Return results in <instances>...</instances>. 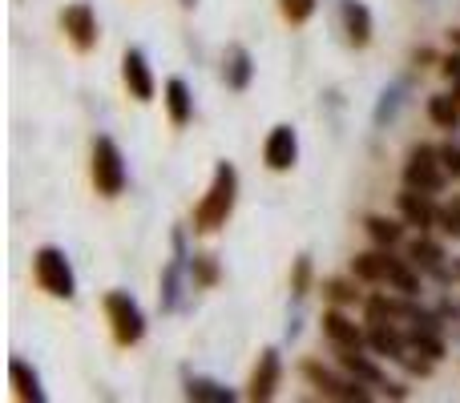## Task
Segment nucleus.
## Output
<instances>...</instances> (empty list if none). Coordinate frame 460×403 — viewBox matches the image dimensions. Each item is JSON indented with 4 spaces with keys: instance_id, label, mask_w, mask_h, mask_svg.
Returning <instances> with one entry per match:
<instances>
[{
    "instance_id": "1",
    "label": "nucleus",
    "mask_w": 460,
    "mask_h": 403,
    "mask_svg": "<svg viewBox=\"0 0 460 403\" xmlns=\"http://www.w3.org/2000/svg\"><path fill=\"white\" fill-rule=\"evenodd\" d=\"M238 202V170L230 162H218L215 178H210V190L202 194V202L194 206V230L199 234H215L230 222Z\"/></svg>"
},
{
    "instance_id": "2",
    "label": "nucleus",
    "mask_w": 460,
    "mask_h": 403,
    "mask_svg": "<svg viewBox=\"0 0 460 403\" xmlns=\"http://www.w3.org/2000/svg\"><path fill=\"white\" fill-rule=\"evenodd\" d=\"M170 242H174V258L166 262V270H162V283H158V307H162V315H178V311L186 307V291L194 286L190 254H186V234H182V230H174V234H170Z\"/></svg>"
},
{
    "instance_id": "3",
    "label": "nucleus",
    "mask_w": 460,
    "mask_h": 403,
    "mask_svg": "<svg viewBox=\"0 0 460 403\" xmlns=\"http://www.w3.org/2000/svg\"><path fill=\"white\" fill-rule=\"evenodd\" d=\"M32 278H37V286L45 294H53V299L69 302L73 294H77V275H73V262L61 246H40V250L32 254Z\"/></svg>"
},
{
    "instance_id": "4",
    "label": "nucleus",
    "mask_w": 460,
    "mask_h": 403,
    "mask_svg": "<svg viewBox=\"0 0 460 403\" xmlns=\"http://www.w3.org/2000/svg\"><path fill=\"white\" fill-rule=\"evenodd\" d=\"M89 178H93V190L102 198H118L126 190L129 174H126V158H121L118 142L113 137H93V153H89Z\"/></svg>"
},
{
    "instance_id": "5",
    "label": "nucleus",
    "mask_w": 460,
    "mask_h": 403,
    "mask_svg": "<svg viewBox=\"0 0 460 403\" xmlns=\"http://www.w3.org/2000/svg\"><path fill=\"white\" fill-rule=\"evenodd\" d=\"M105 319H110V331L118 347H134V343L146 339V315L134 294H126V291L105 294Z\"/></svg>"
},
{
    "instance_id": "6",
    "label": "nucleus",
    "mask_w": 460,
    "mask_h": 403,
    "mask_svg": "<svg viewBox=\"0 0 460 403\" xmlns=\"http://www.w3.org/2000/svg\"><path fill=\"white\" fill-rule=\"evenodd\" d=\"M404 186L412 190H424V194H440L448 186V170L440 162V150L437 145H412L408 150V162H404Z\"/></svg>"
},
{
    "instance_id": "7",
    "label": "nucleus",
    "mask_w": 460,
    "mask_h": 403,
    "mask_svg": "<svg viewBox=\"0 0 460 403\" xmlns=\"http://www.w3.org/2000/svg\"><path fill=\"white\" fill-rule=\"evenodd\" d=\"M61 29H65V40H69L77 53H93L97 48V13L89 0H73L69 8H61Z\"/></svg>"
},
{
    "instance_id": "8",
    "label": "nucleus",
    "mask_w": 460,
    "mask_h": 403,
    "mask_svg": "<svg viewBox=\"0 0 460 403\" xmlns=\"http://www.w3.org/2000/svg\"><path fill=\"white\" fill-rule=\"evenodd\" d=\"M303 380L311 383V388L319 391L323 399H343V403H367V391L359 388V380L351 375V380H340V375H332L323 364H315V359H307V364L299 367Z\"/></svg>"
},
{
    "instance_id": "9",
    "label": "nucleus",
    "mask_w": 460,
    "mask_h": 403,
    "mask_svg": "<svg viewBox=\"0 0 460 403\" xmlns=\"http://www.w3.org/2000/svg\"><path fill=\"white\" fill-rule=\"evenodd\" d=\"M262 162H267V170H275V174L295 170V162H299V134H295L291 126H275L267 134V145H262Z\"/></svg>"
},
{
    "instance_id": "10",
    "label": "nucleus",
    "mask_w": 460,
    "mask_h": 403,
    "mask_svg": "<svg viewBox=\"0 0 460 403\" xmlns=\"http://www.w3.org/2000/svg\"><path fill=\"white\" fill-rule=\"evenodd\" d=\"M121 81H126L134 101H154V69L142 48H126V57H121Z\"/></svg>"
},
{
    "instance_id": "11",
    "label": "nucleus",
    "mask_w": 460,
    "mask_h": 403,
    "mask_svg": "<svg viewBox=\"0 0 460 403\" xmlns=\"http://www.w3.org/2000/svg\"><path fill=\"white\" fill-rule=\"evenodd\" d=\"M279 380H283V359H279L275 347H267V351L259 355V364H254V372H251V383H246V399H254V403L270 399V396H275V388H279Z\"/></svg>"
},
{
    "instance_id": "12",
    "label": "nucleus",
    "mask_w": 460,
    "mask_h": 403,
    "mask_svg": "<svg viewBox=\"0 0 460 403\" xmlns=\"http://www.w3.org/2000/svg\"><path fill=\"white\" fill-rule=\"evenodd\" d=\"M340 24H343V37H348L351 48H367L372 45V8L364 4V0H343L340 4Z\"/></svg>"
},
{
    "instance_id": "13",
    "label": "nucleus",
    "mask_w": 460,
    "mask_h": 403,
    "mask_svg": "<svg viewBox=\"0 0 460 403\" xmlns=\"http://www.w3.org/2000/svg\"><path fill=\"white\" fill-rule=\"evenodd\" d=\"M323 335L335 351H364L367 347V331H359L340 307L323 311Z\"/></svg>"
},
{
    "instance_id": "14",
    "label": "nucleus",
    "mask_w": 460,
    "mask_h": 403,
    "mask_svg": "<svg viewBox=\"0 0 460 403\" xmlns=\"http://www.w3.org/2000/svg\"><path fill=\"white\" fill-rule=\"evenodd\" d=\"M396 206H400V218H404L408 226H416L420 234L437 226V210H440V206H432V198L424 190L404 186V194H396Z\"/></svg>"
},
{
    "instance_id": "15",
    "label": "nucleus",
    "mask_w": 460,
    "mask_h": 403,
    "mask_svg": "<svg viewBox=\"0 0 460 403\" xmlns=\"http://www.w3.org/2000/svg\"><path fill=\"white\" fill-rule=\"evenodd\" d=\"M408 258L420 267V275H432L437 283H453V278H460V270L445 267V250H440L432 238H416V242L408 246Z\"/></svg>"
},
{
    "instance_id": "16",
    "label": "nucleus",
    "mask_w": 460,
    "mask_h": 403,
    "mask_svg": "<svg viewBox=\"0 0 460 403\" xmlns=\"http://www.w3.org/2000/svg\"><path fill=\"white\" fill-rule=\"evenodd\" d=\"M367 351H376V355L400 364L412 347H408V335L396 331V323H367Z\"/></svg>"
},
{
    "instance_id": "17",
    "label": "nucleus",
    "mask_w": 460,
    "mask_h": 403,
    "mask_svg": "<svg viewBox=\"0 0 460 403\" xmlns=\"http://www.w3.org/2000/svg\"><path fill=\"white\" fill-rule=\"evenodd\" d=\"M223 81H226V89H234V93L251 89V81H254V57H251V48H246V45H226Z\"/></svg>"
},
{
    "instance_id": "18",
    "label": "nucleus",
    "mask_w": 460,
    "mask_h": 403,
    "mask_svg": "<svg viewBox=\"0 0 460 403\" xmlns=\"http://www.w3.org/2000/svg\"><path fill=\"white\" fill-rule=\"evenodd\" d=\"M8 383H13L16 399H24V403H45V388H40V375L32 372V367L24 364L21 355L8 359Z\"/></svg>"
},
{
    "instance_id": "19",
    "label": "nucleus",
    "mask_w": 460,
    "mask_h": 403,
    "mask_svg": "<svg viewBox=\"0 0 460 403\" xmlns=\"http://www.w3.org/2000/svg\"><path fill=\"white\" fill-rule=\"evenodd\" d=\"M388 270H392V246L364 250L351 258V275H356L359 283H388Z\"/></svg>"
},
{
    "instance_id": "20",
    "label": "nucleus",
    "mask_w": 460,
    "mask_h": 403,
    "mask_svg": "<svg viewBox=\"0 0 460 403\" xmlns=\"http://www.w3.org/2000/svg\"><path fill=\"white\" fill-rule=\"evenodd\" d=\"M162 93H166L162 101H166L170 121H174V126H190V118H194V97H190V85H186L182 77H170Z\"/></svg>"
},
{
    "instance_id": "21",
    "label": "nucleus",
    "mask_w": 460,
    "mask_h": 403,
    "mask_svg": "<svg viewBox=\"0 0 460 403\" xmlns=\"http://www.w3.org/2000/svg\"><path fill=\"white\" fill-rule=\"evenodd\" d=\"M335 355H340V367H343V372L356 375L359 383H367V388H388V375H384L367 355H359V351H335Z\"/></svg>"
},
{
    "instance_id": "22",
    "label": "nucleus",
    "mask_w": 460,
    "mask_h": 403,
    "mask_svg": "<svg viewBox=\"0 0 460 403\" xmlns=\"http://www.w3.org/2000/svg\"><path fill=\"white\" fill-rule=\"evenodd\" d=\"M186 399H199V403H234L238 391L226 388L218 380H207V375H186Z\"/></svg>"
},
{
    "instance_id": "23",
    "label": "nucleus",
    "mask_w": 460,
    "mask_h": 403,
    "mask_svg": "<svg viewBox=\"0 0 460 403\" xmlns=\"http://www.w3.org/2000/svg\"><path fill=\"white\" fill-rule=\"evenodd\" d=\"M408 81H396V85H388V89H384V93H380V101H376V113H372V121H376V126H392V121H396L400 118V110H404V101H408Z\"/></svg>"
},
{
    "instance_id": "24",
    "label": "nucleus",
    "mask_w": 460,
    "mask_h": 403,
    "mask_svg": "<svg viewBox=\"0 0 460 403\" xmlns=\"http://www.w3.org/2000/svg\"><path fill=\"white\" fill-rule=\"evenodd\" d=\"M404 226H408L404 218L396 222V218H384V214H367L364 218V230L372 234L376 246H396L400 238H404Z\"/></svg>"
},
{
    "instance_id": "25",
    "label": "nucleus",
    "mask_w": 460,
    "mask_h": 403,
    "mask_svg": "<svg viewBox=\"0 0 460 403\" xmlns=\"http://www.w3.org/2000/svg\"><path fill=\"white\" fill-rule=\"evenodd\" d=\"M429 118L440 129H460V97L456 93H437L429 97Z\"/></svg>"
},
{
    "instance_id": "26",
    "label": "nucleus",
    "mask_w": 460,
    "mask_h": 403,
    "mask_svg": "<svg viewBox=\"0 0 460 403\" xmlns=\"http://www.w3.org/2000/svg\"><path fill=\"white\" fill-rule=\"evenodd\" d=\"M408 347L429 359H445V339H440V331H429V327H412L408 331Z\"/></svg>"
},
{
    "instance_id": "27",
    "label": "nucleus",
    "mask_w": 460,
    "mask_h": 403,
    "mask_svg": "<svg viewBox=\"0 0 460 403\" xmlns=\"http://www.w3.org/2000/svg\"><path fill=\"white\" fill-rule=\"evenodd\" d=\"M190 275H194V286H218L223 267H218L215 254H190Z\"/></svg>"
},
{
    "instance_id": "28",
    "label": "nucleus",
    "mask_w": 460,
    "mask_h": 403,
    "mask_svg": "<svg viewBox=\"0 0 460 403\" xmlns=\"http://www.w3.org/2000/svg\"><path fill=\"white\" fill-rule=\"evenodd\" d=\"M315 4L319 0H279V13L287 24H307L315 16Z\"/></svg>"
},
{
    "instance_id": "29",
    "label": "nucleus",
    "mask_w": 460,
    "mask_h": 403,
    "mask_svg": "<svg viewBox=\"0 0 460 403\" xmlns=\"http://www.w3.org/2000/svg\"><path fill=\"white\" fill-rule=\"evenodd\" d=\"M323 294L335 302V307H356V302H359V291L351 283H343V278H327Z\"/></svg>"
},
{
    "instance_id": "30",
    "label": "nucleus",
    "mask_w": 460,
    "mask_h": 403,
    "mask_svg": "<svg viewBox=\"0 0 460 403\" xmlns=\"http://www.w3.org/2000/svg\"><path fill=\"white\" fill-rule=\"evenodd\" d=\"M311 291V254H299L291 267V294L295 299H303V294Z\"/></svg>"
},
{
    "instance_id": "31",
    "label": "nucleus",
    "mask_w": 460,
    "mask_h": 403,
    "mask_svg": "<svg viewBox=\"0 0 460 403\" xmlns=\"http://www.w3.org/2000/svg\"><path fill=\"white\" fill-rule=\"evenodd\" d=\"M437 226L445 230L448 238H460V198H453V202H445L437 210Z\"/></svg>"
},
{
    "instance_id": "32",
    "label": "nucleus",
    "mask_w": 460,
    "mask_h": 403,
    "mask_svg": "<svg viewBox=\"0 0 460 403\" xmlns=\"http://www.w3.org/2000/svg\"><path fill=\"white\" fill-rule=\"evenodd\" d=\"M440 162H445V170H448V178H460V145H440Z\"/></svg>"
},
{
    "instance_id": "33",
    "label": "nucleus",
    "mask_w": 460,
    "mask_h": 403,
    "mask_svg": "<svg viewBox=\"0 0 460 403\" xmlns=\"http://www.w3.org/2000/svg\"><path fill=\"white\" fill-rule=\"evenodd\" d=\"M440 73H445L448 81H460V48H456V53H448L445 61H440Z\"/></svg>"
},
{
    "instance_id": "34",
    "label": "nucleus",
    "mask_w": 460,
    "mask_h": 403,
    "mask_svg": "<svg viewBox=\"0 0 460 403\" xmlns=\"http://www.w3.org/2000/svg\"><path fill=\"white\" fill-rule=\"evenodd\" d=\"M440 315H445V319H453V323H456V319H460V307H456L453 299H440Z\"/></svg>"
},
{
    "instance_id": "35",
    "label": "nucleus",
    "mask_w": 460,
    "mask_h": 403,
    "mask_svg": "<svg viewBox=\"0 0 460 403\" xmlns=\"http://www.w3.org/2000/svg\"><path fill=\"white\" fill-rule=\"evenodd\" d=\"M448 40H453V45L460 48V29H448Z\"/></svg>"
},
{
    "instance_id": "36",
    "label": "nucleus",
    "mask_w": 460,
    "mask_h": 403,
    "mask_svg": "<svg viewBox=\"0 0 460 403\" xmlns=\"http://www.w3.org/2000/svg\"><path fill=\"white\" fill-rule=\"evenodd\" d=\"M178 4H182V8H194V4H199V0H178Z\"/></svg>"
},
{
    "instance_id": "37",
    "label": "nucleus",
    "mask_w": 460,
    "mask_h": 403,
    "mask_svg": "<svg viewBox=\"0 0 460 403\" xmlns=\"http://www.w3.org/2000/svg\"><path fill=\"white\" fill-rule=\"evenodd\" d=\"M453 93H456V97H460V81H453Z\"/></svg>"
}]
</instances>
